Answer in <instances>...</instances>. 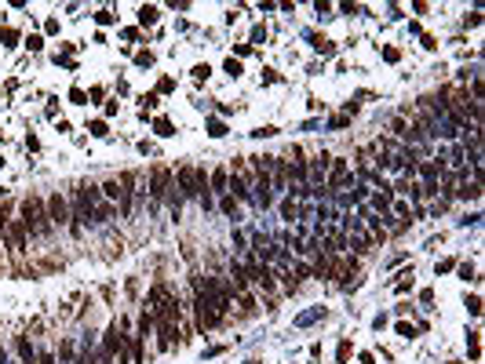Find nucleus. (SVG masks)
<instances>
[{
    "mask_svg": "<svg viewBox=\"0 0 485 364\" xmlns=\"http://www.w3.org/2000/svg\"><path fill=\"white\" fill-rule=\"evenodd\" d=\"M48 215H51V222H69V204H66V197H59V193H51V200H48Z\"/></svg>",
    "mask_w": 485,
    "mask_h": 364,
    "instance_id": "5",
    "label": "nucleus"
},
{
    "mask_svg": "<svg viewBox=\"0 0 485 364\" xmlns=\"http://www.w3.org/2000/svg\"><path fill=\"white\" fill-rule=\"evenodd\" d=\"M26 48H29V51H40V48H44V40H40V37L33 33V37H29V40H26Z\"/></svg>",
    "mask_w": 485,
    "mask_h": 364,
    "instance_id": "24",
    "label": "nucleus"
},
{
    "mask_svg": "<svg viewBox=\"0 0 485 364\" xmlns=\"http://www.w3.org/2000/svg\"><path fill=\"white\" fill-rule=\"evenodd\" d=\"M81 197H84V204H88V215H91V222H99L102 226L106 219L113 215V208L102 200V193L95 190V186H81Z\"/></svg>",
    "mask_w": 485,
    "mask_h": 364,
    "instance_id": "2",
    "label": "nucleus"
},
{
    "mask_svg": "<svg viewBox=\"0 0 485 364\" xmlns=\"http://www.w3.org/2000/svg\"><path fill=\"white\" fill-rule=\"evenodd\" d=\"M252 190H256V204L259 208H266L274 200V193H270V179H256V186H252Z\"/></svg>",
    "mask_w": 485,
    "mask_h": 364,
    "instance_id": "9",
    "label": "nucleus"
},
{
    "mask_svg": "<svg viewBox=\"0 0 485 364\" xmlns=\"http://www.w3.org/2000/svg\"><path fill=\"white\" fill-rule=\"evenodd\" d=\"M102 190H106V197H110V200H117V197H121V182H117V179H113V182H106Z\"/></svg>",
    "mask_w": 485,
    "mask_h": 364,
    "instance_id": "17",
    "label": "nucleus"
},
{
    "mask_svg": "<svg viewBox=\"0 0 485 364\" xmlns=\"http://www.w3.org/2000/svg\"><path fill=\"white\" fill-rule=\"evenodd\" d=\"M69 98H73V102H77V106H84V102H88V95H84V91H81V88H73V91H69Z\"/></svg>",
    "mask_w": 485,
    "mask_h": 364,
    "instance_id": "22",
    "label": "nucleus"
},
{
    "mask_svg": "<svg viewBox=\"0 0 485 364\" xmlns=\"http://www.w3.org/2000/svg\"><path fill=\"white\" fill-rule=\"evenodd\" d=\"M0 40H4V44H7V48H11V44H15V40H19V33H15V29H0Z\"/></svg>",
    "mask_w": 485,
    "mask_h": 364,
    "instance_id": "19",
    "label": "nucleus"
},
{
    "mask_svg": "<svg viewBox=\"0 0 485 364\" xmlns=\"http://www.w3.org/2000/svg\"><path fill=\"white\" fill-rule=\"evenodd\" d=\"M37 364H55V357H51V353H40V361Z\"/></svg>",
    "mask_w": 485,
    "mask_h": 364,
    "instance_id": "28",
    "label": "nucleus"
},
{
    "mask_svg": "<svg viewBox=\"0 0 485 364\" xmlns=\"http://www.w3.org/2000/svg\"><path fill=\"white\" fill-rule=\"evenodd\" d=\"M88 131H91L95 138H102V135H106V120H91V124H88Z\"/></svg>",
    "mask_w": 485,
    "mask_h": 364,
    "instance_id": "18",
    "label": "nucleus"
},
{
    "mask_svg": "<svg viewBox=\"0 0 485 364\" xmlns=\"http://www.w3.org/2000/svg\"><path fill=\"white\" fill-rule=\"evenodd\" d=\"M168 179H172V175H168V168H157V172H153V182H150V193H153V200H161V197H164V190H168Z\"/></svg>",
    "mask_w": 485,
    "mask_h": 364,
    "instance_id": "7",
    "label": "nucleus"
},
{
    "mask_svg": "<svg viewBox=\"0 0 485 364\" xmlns=\"http://www.w3.org/2000/svg\"><path fill=\"white\" fill-rule=\"evenodd\" d=\"M321 317H325V309H321V306H314V309H306V313H299V317H296V328H306V324L321 321Z\"/></svg>",
    "mask_w": 485,
    "mask_h": 364,
    "instance_id": "12",
    "label": "nucleus"
},
{
    "mask_svg": "<svg viewBox=\"0 0 485 364\" xmlns=\"http://www.w3.org/2000/svg\"><path fill=\"white\" fill-rule=\"evenodd\" d=\"M467 309H471V313H482V299L471 295V299H467Z\"/></svg>",
    "mask_w": 485,
    "mask_h": 364,
    "instance_id": "25",
    "label": "nucleus"
},
{
    "mask_svg": "<svg viewBox=\"0 0 485 364\" xmlns=\"http://www.w3.org/2000/svg\"><path fill=\"white\" fill-rule=\"evenodd\" d=\"M208 135H212V138H222V135H226V124H222V120H212V124H208Z\"/></svg>",
    "mask_w": 485,
    "mask_h": 364,
    "instance_id": "15",
    "label": "nucleus"
},
{
    "mask_svg": "<svg viewBox=\"0 0 485 364\" xmlns=\"http://www.w3.org/2000/svg\"><path fill=\"white\" fill-rule=\"evenodd\" d=\"M117 200H121V211L124 215L132 211V175H121V197Z\"/></svg>",
    "mask_w": 485,
    "mask_h": 364,
    "instance_id": "10",
    "label": "nucleus"
},
{
    "mask_svg": "<svg viewBox=\"0 0 485 364\" xmlns=\"http://www.w3.org/2000/svg\"><path fill=\"white\" fill-rule=\"evenodd\" d=\"M0 237H4V219H0Z\"/></svg>",
    "mask_w": 485,
    "mask_h": 364,
    "instance_id": "29",
    "label": "nucleus"
},
{
    "mask_svg": "<svg viewBox=\"0 0 485 364\" xmlns=\"http://www.w3.org/2000/svg\"><path fill=\"white\" fill-rule=\"evenodd\" d=\"M226 182H230L226 179V168H219V172L212 175V186H215V190H226Z\"/></svg>",
    "mask_w": 485,
    "mask_h": 364,
    "instance_id": "16",
    "label": "nucleus"
},
{
    "mask_svg": "<svg viewBox=\"0 0 485 364\" xmlns=\"http://www.w3.org/2000/svg\"><path fill=\"white\" fill-rule=\"evenodd\" d=\"M346 179V160H336L332 157V172H328V186H340Z\"/></svg>",
    "mask_w": 485,
    "mask_h": 364,
    "instance_id": "11",
    "label": "nucleus"
},
{
    "mask_svg": "<svg viewBox=\"0 0 485 364\" xmlns=\"http://www.w3.org/2000/svg\"><path fill=\"white\" fill-rule=\"evenodd\" d=\"M398 335H405V339H412V335H416V328H412V324H398Z\"/></svg>",
    "mask_w": 485,
    "mask_h": 364,
    "instance_id": "26",
    "label": "nucleus"
},
{
    "mask_svg": "<svg viewBox=\"0 0 485 364\" xmlns=\"http://www.w3.org/2000/svg\"><path fill=\"white\" fill-rule=\"evenodd\" d=\"M420 175H423V190L420 193H438V168L434 164H420Z\"/></svg>",
    "mask_w": 485,
    "mask_h": 364,
    "instance_id": "8",
    "label": "nucleus"
},
{
    "mask_svg": "<svg viewBox=\"0 0 485 364\" xmlns=\"http://www.w3.org/2000/svg\"><path fill=\"white\" fill-rule=\"evenodd\" d=\"M460 277H464V281H474V266H471V262H464V266H460Z\"/></svg>",
    "mask_w": 485,
    "mask_h": 364,
    "instance_id": "23",
    "label": "nucleus"
},
{
    "mask_svg": "<svg viewBox=\"0 0 485 364\" xmlns=\"http://www.w3.org/2000/svg\"><path fill=\"white\" fill-rule=\"evenodd\" d=\"M226 73H230V77H241V62H237V58H226Z\"/></svg>",
    "mask_w": 485,
    "mask_h": 364,
    "instance_id": "20",
    "label": "nucleus"
},
{
    "mask_svg": "<svg viewBox=\"0 0 485 364\" xmlns=\"http://www.w3.org/2000/svg\"><path fill=\"white\" fill-rule=\"evenodd\" d=\"M7 241H11L15 251H26V222L22 219H15L11 226H7Z\"/></svg>",
    "mask_w": 485,
    "mask_h": 364,
    "instance_id": "6",
    "label": "nucleus"
},
{
    "mask_svg": "<svg viewBox=\"0 0 485 364\" xmlns=\"http://www.w3.org/2000/svg\"><path fill=\"white\" fill-rule=\"evenodd\" d=\"M263 40H266V29L256 26V29H252V44H263Z\"/></svg>",
    "mask_w": 485,
    "mask_h": 364,
    "instance_id": "21",
    "label": "nucleus"
},
{
    "mask_svg": "<svg viewBox=\"0 0 485 364\" xmlns=\"http://www.w3.org/2000/svg\"><path fill=\"white\" fill-rule=\"evenodd\" d=\"M219 309H215V303L208 295H197V324H201V328H215V324H219Z\"/></svg>",
    "mask_w": 485,
    "mask_h": 364,
    "instance_id": "4",
    "label": "nucleus"
},
{
    "mask_svg": "<svg viewBox=\"0 0 485 364\" xmlns=\"http://www.w3.org/2000/svg\"><path fill=\"white\" fill-rule=\"evenodd\" d=\"M22 215H26V230L29 233H37V237H48L51 233V215L44 211V200L40 197H26L22 200Z\"/></svg>",
    "mask_w": 485,
    "mask_h": 364,
    "instance_id": "1",
    "label": "nucleus"
},
{
    "mask_svg": "<svg viewBox=\"0 0 485 364\" xmlns=\"http://www.w3.org/2000/svg\"><path fill=\"white\" fill-rule=\"evenodd\" d=\"M95 19H99V26H110V22H113V15H110V11H99Z\"/></svg>",
    "mask_w": 485,
    "mask_h": 364,
    "instance_id": "27",
    "label": "nucleus"
},
{
    "mask_svg": "<svg viewBox=\"0 0 485 364\" xmlns=\"http://www.w3.org/2000/svg\"><path fill=\"white\" fill-rule=\"evenodd\" d=\"M139 22H142V26H153V22H157V7H139Z\"/></svg>",
    "mask_w": 485,
    "mask_h": 364,
    "instance_id": "14",
    "label": "nucleus"
},
{
    "mask_svg": "<svg viewBox=\"0 0 485 364\" xmlns=\"http://www.w3.org/2000/svg\"><path fill=\"white\" fill-rule=\"evenodd\" d=\"M179 190H182V197H197V193L204 190V175L194 172V168H182L179 172Z\"/></svg>",
    "mask_w": 485,
    "mask_h": 364,
    "instance_id": "3",
    "label": "nucleus"
},
{
    "mask_svg": "<svg viewBox=\"0 0 485 364\" xmlns=\"http://www.w3.org/2000/svg\"><path fill=\"white\" fill-rule=\"evenodd\" d=\"M153 131H157L161 138H168V135H175V131H172V120H168V117H157V124H153Z\"/></svg>",
    "mask_w": 485,
    "mask_h": 364,
    "instance_id": "13",
    "label": "nucleus"
}]
</instances>
